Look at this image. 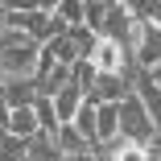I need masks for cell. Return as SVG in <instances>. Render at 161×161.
Here are the masks:
<instances>
[{"label":"cell","mask_w":161,"mask_h":161,"mask_svg":"<svg viewBox=\"0 0 161 161\" xmlns=\"http://www.w3.org/2000/svg\"><path fill=\"white\" fill-rule=\"evenodd\" d=\"M149 79H153V83H157V87H161V62H157V66H153V70H149Z\"/></svg>","instance_id":"cell-22"},{"label":"cell","mask_w":161,"mask_h":161,"mask_svg":"<svg viewBox=\"0 0 161 161\" xmlns=\"http://www.w3.org/2000/svg\"><path fill=\"white\" fill-rule=\"evenodd\" d=\"M70 124L79 128V136H83V141H91V149H95V103H91V99H83V103H79V112L70 116Z\"/></svg>","instance_id":"cell-15"},{"label":"cell","mask_w":161,"mask_h":161,"mask_svg":"<svg viewBox=\"0 0 161 161\" xmlns=\"http://www.w3.org/2000/svg\"><path fill=\"white\" fill-rule=\"evenodd\" d=\"M50 103H54V112H58V124H66V120L79 112V103H83V87H79L75 79H66V83L50 95Z\"/></svg>","instance_id":"cell-8"},{"label":"cell","mask_w":161,"mask_h":161,"mask_svg":"<svg viewBox=\"0 0 161 161\" xmlns=\"http://www.w3.org/2000/svg\"><path fill=\"white\" fill-rule=\"evenodd\" d=\"M25 161H62V149L54 141V132H37L33 136H25Z\"/></svg>","instance_id":"cell-9"},{"label":"cell","mask_w":161,"mask_h":161,"mask_svg":"<svg viewBox=\"0 0 161 161\" xmlns=\"http://www.w3.org/2000/svg\"><path fill=\"white\" fill-rule=\"evenodd\" d=\"M66 33H70V42H75V50H79V58H87L91 54V46H95V29H87V25H66Z\"/></svg>","instance_id":"cell-18"},{"label":"cell","mask_w":161,"mask_h":161,"mask_svg":"<svg viewBox=\"0 0 161 161\" xmlns=\"http://www.w3.org/2000/svg\"><path fill=\"white\" fill-rule=\"evenodd\" d=\"M0 21H4V0H0Z\"/></svg>","instance_id":"cell-23"},{"label":"cell","mask_w":161,"mask_h":161,"mask_svg":"<svg viewBox=\"0 0 161 161\" xmlns=\"http://www.w3.org/2000/svg\"><path fill=\"white\" fill-rule=\"evenodd\" d=\"M37 50H42V42H33V37H21V42L4 46V50H0V79H25V75H33L37 70Z\"/></svg>","instance_id":"cell-3"},{"label":"cell","mask_w":161,"mask_h":161,"mask_svg":"<svg viewBox=\"0 0 161 161\" xmlns=\"http://www.w3.org/2000/svg\"><path fill=\"white\" fill-rule=\"evenodd\" d=\"M108 8H112V4H103V0H83V25L99 33L103 21H108Z\"/></svg>","instance_id":"cell-17"},{"label":"cell","mask_w":161,"mask_h":161,"mask_svg":"<svg viewBox=\"0 0 161 161\" xmlns=\"http://www.w3.org/2000/svg\"><path fill=\"white\" fill-rule=\"evenodd\" d=\"M4 120H8V99H4V87H0V128H4Z\"/></svg>","instance_id":"cell-21"},{"label":"cell","mask_w":161,"mask_h":161,"mask_svg":"<svg viewBox=\"0 0 161 161\" xmlns=\"http://www.w3.org/2000/svg\"><path fill=\"white\" fill-rule=\"evenodd\" d=\"M128 91H132V79H128V75H95L83 99H91V103H116V99H124Z\"/></svg>","instance_id":"cell-5"},{"label":"cell","mask_w":161,"mask_h":161,"mask_svg":"<svg viewBox=\"0 0 161 161\" xmlns=\"http://www.w3.org/2000/svg\"><path fill=\"white\" fill-rule=\"evenodd\" d=\"M103 4H120V0H103Z\"/></svg>","instance_id":"cell-24"},{"label":"cell","mask_w":161,"mask_h":161,"mask_svg":"<svg viewBox=\"0 0 161 161\" xmlns=\"http://www.w3.org/2000/svg\"><path fill=\"white\" fill-rule=\"evenodd\" d=\"M33 116H37V128H42V132H54V128H58V112L50 103V95H37V99H33Z\"/></svg>","instance_id":"cell-16"},{"label":"cell","mask_w":161,"mask_h":161,"mask_svg":"<svg viewBox=\"0 0 161 161\" xmlns=\"http://www.w3.org/2000/svg\"><path fill=\"white\" fill-rule=\"evenodd\" d=\"M132 58H136L141 70H153L157 62H161V25H145L141 42L132 46Z\"/></svg>","instance_id":"cell-7"},{"label":"cell","mask_w":161,"mask_h":161,"mask_svg":"<svg viewBox=\"0 0 161 161\" xmlns=\"http://www.w3.org/2000/svg\"><path fill=\"white\" fill-rule=\"evenodd\" d=\"M132 91L141 95V103H145V112H149V120H153V132L161 136V87L149 79V70H141V75L132 79Z\"/></svg>","instance_id":"cell-6"},{"label":"cell","mask_w":161,"mask_h":161,"mask_svg":"<svg viewBox=\"0 0 161 161\" xmlns=\"http://www.w3.org/2000/svg\"><path fill=\"white\" fill-rule=\"evenodd\" d=\"M116 136V103H95V145Z\"/></svg>","instance_id":"cell-13"},{"label":"cell","mask_w":161,"mask_h":161,"mask_svg":"<svg viewBox=\"0 0 161 161\" xmlns=\"http://www.w3.org/2000/svg\"><path fill=\"white\" fill-rule=\"evenodd\" d=\"M0 87H4L8 108H29L37 99V79L33 75H25V79H0Z\"/></svg>","instance_id":"cell-10"},{"label":"cell","mask_w":161,"mask_h":161,"mask_svg":"<svg viewBox=\"0 0 161 161\" xmlns=\"http://www.w3.org/2000/svg\"><path fill=\"white\" fill-rule=\"evenodd\" d=\"M4 128H8L13 136H33V132H37L33 103H29V108H8V120H4Z\"/></svg>","instance_id":"cell-11"},{"label":"cell","mask_w":161,"mask_h":161,"mask_svg":"<svg viewBox=\"0 0 161 161\" xmlns=\"http://www.w3.org/2000/svg\"><path fill=\"white\" fill-rule=\"evenodd\" d=\"M54 4H58V0H4L8 13H29V8H46V13H54Z\"/></svg>","instance_id":"cell-20"},{"label":"cell","mask_w":161,"mask_h":161,"mask_svg":"<svg viewBox=\"0 0 161 161\" xmlns=\"http://www.w3.org/2000/svg\"><path fill=\"white\" fill-rule=\"evenodd\" d=\"M87 62L95 66V75H128V79H136V75H141V66H136L132 50H128L124 42H116V37H103V33L95 37V46H91Z\"/></svg>","instance_id":"cell-1"},{"label":"cell","mask_w":161,"mask_h":161,"mask_svg":"<svg viewBox=\"0 0 161 161\" xmlns=\"http://www.w3.org/2000/svg\"><path fill=\"white\" fill-rule=\"evenodd\" d=\"M54 141H58V149H62V157H66V153H87V149H91V141H83V136H79V128H75L70 120L54 128Z\"/></svg>","instance_id":"cell-12"},{"label":"cell","mask_w":161,"mask_h":161,"mask_svg":"<svg viewBox=\"0 0 161 161\" xmlns=\"http://www.w3.org/2000/svg\"><path fill=\"white\" fill-rule=\"evenodd\" d=\"M116 132L120 136H132V141H153V120L141 103V95L136 91H128L124 99H116Z\"/></svg>","instance_id":"cell-2"},{"label":"cell","mask_w":161,"mask_h":161,"mask_svg":"<svg viewBox=\"0 0 161 161\" xmlns=\"http://www.w3.org/2000/svg\"><path fill=\"white\" fill-rule=\"evenodd\" d=\"M99 33H103V37H116V42H124L128 50H132V46L141 42V33H145V25H141L132 13H128L124 4H112V8H108V21H103Z\"/></svg>","instance_id":"cell-4"},{"label":"cell","mask_w":161,"mask_h":161,"mask_svg":"<svg viewBox=\"0 0 161 161\" xmlns=\"http://www.w3.org/2000/svg\"><path fill=\"white\" fill-rule=\"evenodd\" d=\"M54 17L62 25H83V0H58V4H54Z\"/></svg>","instance_id":"cell-19"},{"label":"cell","mask_w":161,"mask_h":161,"mask_svg":"<svg viewBox=\"0 0 161 161\" xmlns=\"http://www.w3.org/2000/svg\"><path fill=\"white\" fill-rule=\"evenodd\" d=\"M141 25H161V0H120Z\"/></svg>","instance_id":"cell-14"}]
</instances>
